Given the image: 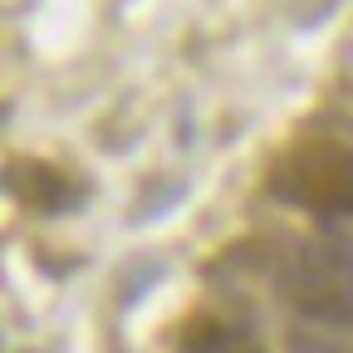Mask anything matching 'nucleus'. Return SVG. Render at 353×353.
I'll use <instances>...</instances> for the list:
<instances>
[{"instance_id":"nucleus-1","label":"nucleus","mask_w":353,"mask_h":353,"mask_svg":"<svg viewBox=\"0 0 353 353\" xmlns=\"http://www.w3.org/2000/svg\"><path fill=\"white\" fill-rule=\"evenodd\" d=\"M285 294L304 319L353 334V270L343 250H299L285 265Z\"/></svg>"},{"instance_id":"nucleus-2","label":"nucleus","mask_w":353,"mask_h":353,"mask_svg":"<svg viewBox=\"0 0 353 353\" xmlns=\"http://www.w3.org/2000/svg\"><path fill=\"white\" fill-rule=\"evenodd\" d=\"M280 196L309 206V211H324V216H343L353 211V162L339 152H319V148H304L285 172H280Z\"/></svg>"},{"instance_id":"nucleus-3","label":"nucleus","mask_w":353,"mask_h":353,"mask_svg":"<svg viewBox=\"0 0 353 353\" xmlns=\"http://www.w3.org/2000/svg\"><path fill=\"white\" fill-rule=\"evenodd\" d=\"M187 353H255L245 334H236L231 324H196L182 343Z\"/></svg>"},{"instance_id":"nucleus-4","label":"nucleus","mask_w":353,"mask_h":353,"mask_svg":"<svg viewBox=\"0 0 353 353\" xmlns=\"http://www.w3.org/2000/svg\"><path fill=\"white\" fill-rule=\"evenodd\" d=\"M290 353H348V348H339V343L324 339V334H304V329H294V334H290Z\"/></svg>"}]
</instances>
